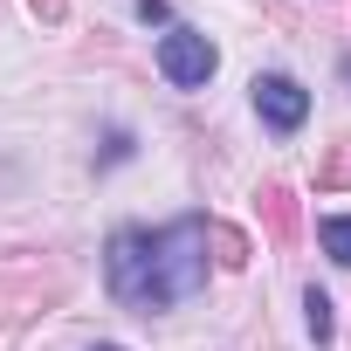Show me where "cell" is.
<instances>
[{
	"label": "cell",
	"instance_id": "cell-8",
	"mask_svg": "<svg viewBox=\"0 0 351 351\" xmlns=\"http://www.w3.org/2000/svg\"><path fill=\"white\" fill-rule=\"evenodd\" d=\"M131 152H138V145H131V131H110V138H104V152H97V165H124Z\"/></svg>",
	"mask_w": 351,
	"mask_h": 351
},
{
	"label": "cell",
	"instance_id": "cell-2",
	"mask_svg": "<svg viewBox=\"0 0 351 351\" xmlns=\"http://www.w3.org/2000/svg\"><path fill=\"white\" fill-rule=\"evenodd\" d=\"M214 42L200 35V28H165L158 35V76L172 83V90H200L207 76H214Z\"/></svg>",
	"mask_w": 351,
	"mask_h": 351
},
{
	"label": "cell",
	"instance_id": "cell-9",
	"mask_svg": "<svg viewBox=\"0 0 351 351\" xmlns=\"http://www.w3.org/2000/svg\"><path fill=\"white\" fill-rule=\"evenodd\" d=\"M35 14L42 21H62V0H35Z\"/></svg>",
	"mask_w": 351,
	"mask_h": 351
},
{
	"label": "cell",
	"instance_id": "cell-1",
	"mask_svg": "<svg viewBox=\"0 0 351 351\" xmlns=\"http://www.w3.org/2000/svg\"><path fill=\"white\" fill-rule=\"evenodd\" d=\"M104 282L124 310H172L207 282V221L186 214L172 228H117Z\"/></svg>",
	"mask_w": 351,
	"mask_h": 351
},
{
	"label": "cell",
	"instance_id": "cell-10",
	"mask_svg": "<svg viewBox=\"0 0 351 351\" xmlns=\"http://www.w3.org/2000/svg\"><path fill=\"white\" fill-rule=\"evenodd\" d=\"M97 351H117V344H97Z\"/></svg>",
	"mask_w": 351,
	"mask_h": 351
},
{
	"label": "cell",
	"instance_id": "cell-4",
	"mask_svg": "<svg viewBox=\"0 0 351 351\" xmlns=\"http://www.w3.org/2000/svg\"><path fill=\"white\" fill-rule=\"evenodd\" d=\"M317 241H324V255L337 269H351V214H324L317 221Z\"/></svg>",
	"mask_w": 351,
	"mask_h": 351
},
{
	"label": "cell",
	"instance_id": "cell-3",
	"mask_svg": "<svg viewBox=\"0 0 351 351\" xmlns=\"http://www.w3.org/2000/svg\"><path fill=\"white\" fill-rule=\"evenodd\" d=\"M248 90H255V117H262L269 131H296V124L310 117V90H303L296 76H255Z\"/></svg>",
	"mask_w": 351,
	"mask_h": 351
},
{
	"label": "cell",
	"instance_id": "cell-6",
	"mask_svg": "<svg viewBox=\"0 0 351 351\" xmlns=\"http://www.w3.org/2000/svg\"><path fill=\"white\" fill-rule=\"evenodd\" d=\"M207 241L221 248V269H241V262H248V241H241L234 228H221V221H207Z\"/></svg>",
	"mask_w": 351,
	"mask_h": 351
},
{
	"label": "cell",
	"instance_id": "cell-5",
	"mask_svg": "<svg viewBox=\"0 0 351 351\" xmlns=\"http://www.w3.org/2000/svg\"><path fill=\"white\" fill-rule=\"evenodd\" d=\"M303 324H310V337H317V344H330V296H324L317 282L303 289Z\"/></svg>",
	"mask_w": 351,
	"mask_h": 351
},
{
	"label": "cell",
	"instance_id": "cell-7",
	"mask_svg": "<svg viewBox=\"0 0 351 351\" xmlns=\"http://www.w3.org/2000/svg\"><path fill=\"white\" fill-rule=\"evenodd\" d=\"M262 207H269V221H276V234L289 241V234H296V200H289L282 186H269V193H262Z\"/></svg>",
	"mask_w": 351,
	"mask_h": 351
}]
</instances>
